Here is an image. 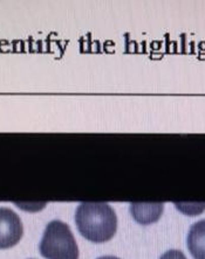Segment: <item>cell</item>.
<instances>
[{
	"instance_id": "cell-3",
	"label": "cell",
	"mask_w": 205,
	"mask_h": 259,
	"mask_svg": "<svg viewBox=\"0 0 205 259\" xmlns=\"http://www.w3.org/2000/svg\"><path fill=\"white\" fill-rule=\"evenodd\" d=\"M24 234L20 217L12 209L0 207V249L18 244Z\"/></svg>"
},
{
	"instance_id": "cell-8",
	"label": "cell",
	"mask_w": 205,
	"mask_h": 259,
	"mask_svg": "<svg viewBox=\"0 0 205 259\" xmlns=\"http://www.w3.org/2000/svg\"><path fill=\"white\" fill-rule=\"evenodd\" d=\"M97 259H120V258L114 257V256H102V257H98Z\"/></svg>"
},
{
	"instance_id": "cell-7",
	"label": "cell",
	"mask_w": 205,
	"mask_h": 259,
	"mask_svg": "<svg viewBox=\"0 0 205 259\" xmlns=\"http://www.w3.org/2000/svg\"><path fill=\"white\" fill-rule=\"evenodd\" d=\"M159 259H187V257L180 250H169L163 253Z\"/></svg>"
},
{
	"instance_id": "cell-6",
	"label": "cell",
	"mask_w": 205,
	"mask_h": 259,
	"mask_svg": "<svg viewBox=\"0 0 205 259\" xmlns=\"http://www.w3.org/2000/svg\"><path fill=\"white\" fill-rule=\"evenodd\" d=\"M176 207L178 209H181V210L183 211L184 214L197 215V214H200V212L204 210L205 203H203V204H187V203L180 204V203H176Z\"/></svg>"
},
{
	"instance_id": "cell-5",
	"label": "cell",
	"mask_w": 205,
	"mask_h": 259,
	"mask_svg": "<svg viewBox=\"0 0 205 259\" xmlns=\"http://www.w3.org/2000/svg\"><path fill=\"white\" fill-rule=\"evenodd\" d=\"M163 207V203H131L130 212L139 223L147 226L161 217Z\"/></svg>"
},
{
	"instance_id": "cell-1",
	"label": "cell",
	"mask_w": 205,
	"mask_h": 259,
	"mask_svg": "<svg viewBox=\"0 0 205 259\" xmlns=\"http://www.w3.org/2000/svg\"><path fill=\"white\" fill-rule=\"evenodd\" d=\"M75 223L80 234L88 241L104 243L115 235L117 216L108 203L83 202L77 208Z\"/></svg>"
},
{
	"instance_id": "cell-2",
	"label": "cell",
	"mask_w": 205,
	"mask_h": 259,
	"mask_svg": "<svg viewBox=\"0 0 205 259\" xmlns=\"http://www.w3.org/2000/svg\"><path fill=\"white\" fill-rule=\"evenodd\" d=\"M39 250L47 259H79V247L68 224L60 220L47 224Z\"/></svg>"
},
{
	"instance_id": "cell-4",
	"label": "cell",
	"mask_w": 205,
	"mask_h": 259,
	"mask_svg": "<svg viewBox=\"0 0 205 259\" xmlns=\"http://www.w3.org/2000/svg\"><path fill=\"white\" fill-rule=\"evenodd\" d=\"M188 249L195 259H205V219L200 220L190 228Z\"/></svg>"
}]
</instances>
